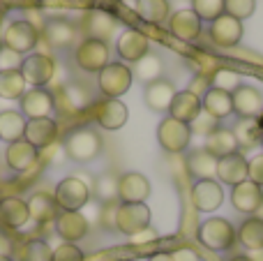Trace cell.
Masks as SVG:
<instances>
[{"mask_svg": "<svg viewBox=\"0 0 263 261\" xmlns=\"http://www.w3.org/2000/svg\"><path fill=\"white\" fill-rule=\"evenodd\" d=\"M65 155L74 162H92L102 153V137L90 127H79L65 139Z\"/></svg>", "mask_w": 263, "mask_h": 261, "instance_id": "obj_1", "label": "cell"}, {"mask_svg": "<svg viewBox=\"0 0 263 261\" xmlns=\"http://www.w3.org/2000/svg\"><path fill=\"white\" fill-rule=\"evenodd\" d=\"M196 238H199L201 245H205L213 252H224L236 243V229L224 217H208L199 225Z\"/></svg>", "mask_w": 263, "mask_h": 261, "instance_id": "obj_2", "label": "cell"}, {"mask_svg": "<svg viewBox=\"0 0 263 261\" xmlns=\"http://www.w3.org/2000/svg\"><path fill=\"white\" fill-rule=\"evenodd\" d=\"M132 81H134V74L123 63H109L97 74V86L102 95H106L109 100H118L120 95H125L132 88Z\"/></svg>", "mask_w": 263, "mask_h": 261, "instance_id": "obj_3", "label": "cell"}, {"mask_svg": "<svg viewBox=\"0 0 263 261\" xmlns=\"http://www.w3.org/2000/svg\"><path fill=\"white\" fill-rule=\"evenodd\" d=\"M53 199L58 203V208H63V211H81L90 201V188L81 178L69 176V178H63L55 185Z\"/></svg>", "mask_w": 263, "mask_h": 261, "instance_id": "obj_4", "label": "cell"}, {"mask_svg": "<svg viewBox=\"0 0 263 261\" xmlns=\"http://www.w3.org/2000/svg\"><path fill=\"white\" fill-rule=\"evenodd\" d=\"M111 53H109V44L106 42H100V40H86L77 46L74 51V63L83 69V72H97L100 74L106 65L111 63Z\"/></svg>", "mask_w": 263, "mask_h": 261, "instance_id": "obj_5", "label": "cell"}, {"mask_svg": "<svg viewBox=\"0 0 263 261\" xmlns=\"http://www.w3.org/2000/svg\"><path fill=\"white\" fill-rule=\"evenodd\" d=\"M157 141L166 153H182L192 141V129L187 123H180L176 118H164L157 127Z\"/></svg>", "mask_w": 263, "mask_h": 261, "instance_id": "obj_6", "label": "cell"}, {"mask_svg": "<svg viewBox=\"0 0 263 261\" xmlns=\"http://www.w3.org/2000/svg\"><path fill=\"white\" fill-rule=\"evenodd\" d=\"M150 227V208L145 203H118L116 211V231L134 236Z\"/></svg>", "mask_w": 263, "mask_h": 261, "instance_id": "obj_7", "label": "cell"}, {"mask_svg": "<svg viewBox=\"0 0 263 261\" xmlns=\"http://www.w3.org/2000/svg\"><path fill=\"white\" fill-rule=\"evenodd\" d=\"M3 40H5V46H7V49H12V51H16L18 55H23L37 46L40 32H37V26H32L30 21L18 18V21H12L7 26Z\"/></svg>", "mask_w": 263, "mask_h": 261, "instance_id": "obj_8", "label": "cell"}, {"mask_svg": "<svg viewBox=\"0 0 263 261\" xmlns=\"http://www.w3.org/2000/svg\"><path fill=\"white\" fill-rule=\"evenodd\" d=\"M21 74L26 79V83H30L32 88H44L53 79L55 63H53V58H49L44 53H30L23 58Z\"/></svg>", "mask_w": 263, "mask_h": 261, "instance_id": "obj_9", "label": "cell"}, {"mask_svg": "<svg viewBox=\"0 0 263 261\" xmlns=\"http://www.w3.org/2000/svg\"><path fill=\"white\" fill-rule=\"evenodd\" d=\"M224 190L215 178L210 180H196L192 185V206L199 213H213L222 206Z\"/></svg>", "mask_w": 263, "mask_h": 261, "instance_id": "obj_10", "label": "cell"}, {"mask_svg": "<svg viewBox=\"0 0 263 261\" xmlns=\"http://www.w3.org/2000/svg\"><path fill=\"white\" fill-rule=\"evenodd\" d=\"M55 111V97L44 88H30L21 97V114L28 120L32 118H51Z\"/></svg>", "mask_w": 263, "mask_h": 261, "instance_id": "obj_11", "label": "cell"}, {"mask_svg": "<svg viewBox=\"0 0 263 261\" xmlns=\"http://www.w3.org/2000/svg\"><path fill=\"white\" fill-rule=\"evenodd\" d=\"M53 222H55V234L65 243H77V240L86 238L88 229H90V225H88L86 215L81 211H63L58 213V217Z\"/></svg>", "mask_w": 263, "mask_h": 261, "instance_id": "obj_12", "label": "cell"}, {"mask_svg": "<svg viewBox=\"0 0 263 261\" xmlns=\"http://www.w3.org/2000/svg\"><path fill=\"white\" fill-rule=\"evenodd\" d=\"M231 203L238 213H245V215H256V211L263 203V188L256 183H252L250 178L242 180V183L233 185L231 190Z\"/></svg>", "mask_w": 263, "mask_h": 261, "instance_id": "obj_13", "label": "cell"}, {"mask_svg": "<svg viewBox=\"0 0 263 261\" xmlns=\"http://www.w3.org/2000/svg\"><path fill=\"white\" fill-rule=\"evenodd\" d=\"M231 97H233V114H238L240 118H256V116L263 114V95L259 88L240 83L231 92Z\"/></svg>", "mask_w": 263, "mask_h": 261, "instance_id": "obj_14", "label": "cell"}, {"mask_svg": "<svg viewBox=\"0 0 263 261\" xmlns=\"http://www.w3.org/2000/svg\"><path fill=\"white\" fill-rule=\"evenodd\" d=\"M28 143L37 151H44V148L53 146L55 139H58V123L53 118H32L26 125V134H23Z\"/></svg>", "mask_w": 263, "mask_h": 261, "instance_id": "obj_15", "label": "cell"}, {"mask_svg": "<svg viewBox=\"0 0 263 261\" xmlns=\"http://www.w3.org/2000/svg\"><path fill=\"white\" fill-rule=\"evenodd\" d=\"M210 40L217 46H224V49L238 46L242 40V21L229 16V14H222L210 23Z\"/></svg>", "mask_w": 263, "mask_h": 261, "instance_id": "obj_16", "label": "cell"}, {"mask_svg": "<svg viewBox=\"0 0 263 261\" xmlns=\"http://www.w3.org/2000/svg\"><path fill=\"white\" fill-rule=\"evenodd\" d=\"M116 51H118V55L123 60L136 63V60H141L150 51V42L141 30L127 28L125 32H120L118 42H116Z\"/></svg>", "mask_w": 263, "mask_h": 261, "instance_id": "obj_17", "label": "cell"}, {"mask_svg": "<svg viewBox=\"0 0 263 261\" xmlns=\"http://www.w3.org/2000/svg\"><path fill=\"white\" fill-rule=\"evenodd\" d=\"M150 194V183L143 174H123L118 180V199L120 203H143Z\"/></svg>", "mask_w": 263, "mask_h": 261, "instance_id": "obj_18", "label": "cell"}, {"mask_svg": "<svg viewBox=\"0 0 263 261\" xmlns=\"http://www.w3.org/2000/svg\"><path fill=\"white\" fill-rule=\"evenodd\" d=\"M168 32L180 42H194L201 35V18L194 9H178L168 18Z\"/></svg>", "mask_w": 263, "mask_h": 261, "instance_id": "obj_19", "label": "cell"}, {"mask_svg": "<svg viewBox=\"0 0 263 261\" xmlns=\"http://www.w3.org/2000/svg\"><path fill=\"white\" fill-rule=\"evenodd\" d=\"M37 157H40V151H37V148H32L26 139L12 141L7 146V151H5V162H7V166L12 171H16V174L28 171L37 162Z\"/></svg>", "mask_w": 263, "mask_h": 261, "instance_id": "obj_20", "label": "cell"}, {"mask_svg": "<svg viewBox=\"0 0 263 261\" xmlns=\"http://www.w3.org/2000/svg\"><path fill=\"white\" fill-rule=\"evenodd\" d=\"M95 120L100 123V127L116 132V129H120L127 123V106L120 100H104L102 104H97Z\"/></svg>", "mask_w": 263, "mask_h": 261, "instance_id": "obj_21", "label": "cell"}, {"mask_svg": "<svg viewBox=\"0 0 263 261\" xmlns=\"http://www.w3.org/2000/svg\"><path fill=\"white\" fill-rule=\"evenodd\" d=\"M30 220L28 203L18 197H5L0 201V227L5 229H21Z\"/></svg>", "mask_w": 263, "mask_h": 261, "instance_id": "obj_22", "label": "cell"}, {"mask_svg": "<svg viewBox=\"0 0 263 261\" xmlns=\"http://www.w3.org/2000/svg\"><path fill=\"white\" fill-rule=\"evenodd\" d=\"M173 95H176V88H173V83L166 81V79H157V81L148 83L145 92H143L148 109L157 111V114L168 111V106H171V102H173Z\"/></svg>", "mask_w": 263, "mask_h": 261, "instance_id": "obj_23", "label": "cell"}, {"mask_svg": "<svg viewBox=\"0 0 263 261\" xmlns=\"http://www.w3.org/2000/svg\"><path fill=\"white\" fill-rule=\"evenodd\" d=\"M201 111H203L201 109V97H196L194 92H190V90L176 92L171 106H168V116L180 120V123H187V125H190Z\"/></svg>", "mask_w": 263, "mask_h": 261, "instance_id": "obj_24", "label": "cell"}, {"mask_svg": "<svg viewBox=\"0 0 263 261\" xmlns=\"http://www.w3.org/2000/svg\"><path fill=\"white\" fill-rule=\"evenodd\" d=\"M217 178L224 185H238L247 180V160L240 153H231V155L217 160Z\"/></svg>", "mask_w": 263, "mask_h": 261, "instance_id": "obj_25", "label": "cell"}, {"mask_svg": "<svg viewBox=\"0 0 263 261\" xmlns=\"http://www.w3.org/2000/svg\"><path fill=\"white\" fill-rule=\"evenodd\" d=\"M201 109H203L208 116L217 118V120L227 118V116L233 114V97H231V92L219 90V88L210 86L208 92L201 97Z\"/></svg>", "mask_w": 263, "mask_h": 261, "instance_id": "obj_26", "label": "cell"}, {"mask_svg": "<svg viewBox=\"0 0 263 261\" xmlns=\"http://www.w3.org/2000/svg\"><path fill=\"white\" fill-rule=\"evenodd\" d=\"M203 151H208L213 157L222 160V157L231 155V153H238V141L233 137L231 129H224V127H217L215 132H210L205 137V143H203Z\"/></svg>", "mask_w": 263, "mask_h": 261, "instance_id": "obj_27", "label": "cell"}, {"mask_svg": "<svg viewBox=\"0 0 263 261\" xmlns=\"http://www.w3.org/2000/svg\"><path fill=\"white\" fill-rule=\"evenodd\" d=\"M26 203H28L30 220H35L37 225H44V222H51L58 217V203L46 192H35Z\"/></svg>", "mask_w": 263, "mask_h": 261, "instance_id": "obj_28", "label": "cell"}, {"mask_svg": "<svg viewBox=\"0 0 263 261\" xmlns=\"http://www.w3.org/2000/svg\"><path fill=\"white\" fill-rule=\"evenodd\" d=\"M26 125H28V118L21 111H14V109L0 111V141L12 143V141L23 139Z\"/></svg>", "mask_w": 263, "mask_h": 261, "instance_id": "obj_29", "label": "cell"}, {"mask_svg": "<svg viewBox=\"0 0 263 261\" xmlns=\"http://www.w3.org/2000/svg\"><path fill=\"white\" fill-rule=\"evenodd\" d=\"M83 28H86V32H88V37H90V40L109 42L111 35H114V30H116V18L109 16L106 12H100V9H95V12H90L86 16V23H83Z\"/></svg>", "mask_w": 263, "mask_h": 261, "instance_id": "obj_30", "label": "cell"}, {"mask_svg": "<svg viewBox=\"0 0 263 261\" xmlns=\"http://www.w3.org/2000/svg\"><path fill=\"white\" fill-rule=\"evenodd\" d=\"M44 37L51 46H58V49H65V46H72L74 40H77V28L69 21H63V18H53L44 26Z\"/></svg>", "mask_w": 263, "mask_h": 261, "instance_id": "obj_31", "label": "cell"}, {"mask_svg": "<svg viewBox=\"0 0 263 261\" xmlns=\"http://www.w3.org/2000/svg\"><path fill=\"white\" fill-rule=\"evenodd\" d=\"M231 132L238 141V148H254L263 139V125L256 118H240Z\"/></svg>", "mask_w": 263, "mask_h": 261, "instance_id": "obj_32", "label": "cell"}, {"mask_svg": "<svg viewBox=\"0 0 263 261\" xmlns=\"http://www.w3.org/2000/svg\"><path fill=\"white\" fill-rule=\"evenodd\" d=\"M187 169L196 180H210L217 176V157H213L208 151H194L187 157Z\"/></svg>", "mask_w": 263, "mask_h": 261, "instance_id": "obj_33", "label": "cell"}, {"mask_svg": "<svg viewBox=\"0 0 263 261\" xmlns=\"http://www.w3.org/2000/svg\"><path fill=\"white\" fill-rule=\"evenodd\" d=\"M238 240L242 248H247L250 252L263 248V220H259L256 215H250L238 229Z\"/></svg>", "mask_w": 263, "mask_h": 261, "instance_id": "obj_34", "label": "cell"}, {"mask_svg": "<svg viewBox=\"0 0 263 261\" xmlns=\"http://www.w3.org/2000/svg\"><path fill=\"white\" fill-rule=\"evenodd\" d=\"M162 72H164V63L162 58H159L157 53H145L141 60H136V67L132 74H136V79L139 81H143L145 86L153 81H157V79H162Z\"/></svg>", "mask_w": 263, "mask_h": 261, "instance_id": "obj_35", "label": "cell"}, {"mask_svg": "<svg viewBox=\"0 0 263 261\" xmlns=\"http://www.w3.org/2000/svg\"><path fill=\"white\" fill-rule=\"evenodd\" d=\"M26 79H23L21 69H12V72H0V97L5 100H21L26 95Z\"/></svg>", "mask_w": 263, "mask_h": 261, "instance_id": "obj_36", "label": "cell"}, {"mask_svg": "<svg viewBox=\"0 0 263 261\" xmlns=\"http://www.w3.org/2000/svg\"><path fill=\"white\" fill-rule=\"evenodd\" d=\"M134 9L145 23H162L168 18L166 0H136Z\"/></svg>", "mask_w": 263, "mask_h": 261, "instance_id": "obj_37", "label": "cell"}, {"mask_svg": "<svg viewBox=\"0 0 263 261\" xmlns=\"http://www.w3.org/2000/svg\"><path fill=\"white\" fill-rule=\"evenodd\" d=\"M118 176L116 174H102L100 178L92 185V192H95L97 201L104 206V203H114L118 199Z\"/></svg>", "mask_w": 263, "mask_h": 261, "instance_id": "obj_38", "label": "cell"}, {"mask_svg": "<svg viewBox=\"0 0 263 261\" xmlns=\"http://www.w3.org/2000/svg\"><path fill=\"white\" fill-rule=\"evenodd\" d=\"M18 259L21 261H51L53 259V250L46 240L42 238H30L23 243L21 252H18Z\"/></svg>", "mask_w": 263, "mask_h": 261, "instance_id": "obj_39", "label": "cell"}, {"mask_svg": "<svg viewBox=\"0 0 263 261\" xmlns=\"http://www.w3.org/2000/svg\"><path fill=\"white\" fill-rule=\"evenodd\" d=\"M60 100L65 102L69 111H81L90 104V95L86 92V88H81L79 83H67L60 92Z\"/></svg>", "mask_w": 263, "mask_h": 261, "instance_id": "obj_40", "label": "cell"}, {"mask_svg": "<svg viewBox=\"0 0 263 261\" xmlns=\"http://www.w3.org/2000/svg\"><path fill=\"white\" fill-rule=\"evenodd\" d=\"M192 9L201 21L213 23L224 14V0H192Z\"/></svg>", "mask_w": 263, "mask_h": 261, "instance_id": "obj_41", "label": "cell"}, {"mask_svg": "<svg viewBox=\"0 0 263 261\" xmlns=\"http://www.w3.org/2000/svg\"><path fill=\"white\" fill-rule=\"evenodd\" d=\"M256 0H224V14L238 18V21H245L254 14Z\"/></svg>", "mask_w": 263, "mask_h": 261, "instance_id": "obj_42", "label": "cell"}, {"mask_svg": "<svg viewBox=\"0 0 263 261\" xmlns=\"http://www.w3.org/2000/svg\"><path fill=\"white\" fill-rule=\"evenodd\" d=\"M213 86L219 88V90L233 92L240 86V77H238V72H233V69H217L213 77Z\"/></svg>", "mask_w": 263, "mask_h": 261, "instance_id": "obj_43", "label": "cell"}, {"mask_svg": "<svg viewBox=\"0 0 263 261\" xmlns=\"http://www.w3.org/2000/svg\"><path fill=\"white\" fill-rule=\"evenodd\" d=\"M217 127H219V120L213 118V116H208L205 111H201V114L190 123L192 134H203V137H208V134L215 132Z\"/></svg>", "mask_w": 263, "mask_h": 261, "instance_id": "obj_44", "label": "cell"}, {"mask_svg": "<svg viewBox=\"0 0 263 261\" xmlns=\"http://www.w3.org/2000/svg\"><path fill=\"white\" fill-rule=\"evenodd\" d=\"M51 261H86L81 248L77 243H63L53 250V259Z\"/></svg>", "mask_w": 263, "mask_h": 261, "instance_id": "obj_45", "label": "cell"}, {"mask_svg": "<svg viewBox=\"0 0 263 261\" xmlns=\"http://www.w3.org/2000/svg\"><path fill=\"white\" fill-rule=\"evenodd\" d=\"M23 58L16 51L7 49V46H0V72H12V69H21Z\"/></svg>", "mask_w": 263, "mask_h": 261, "instance_id": "obj_46", "label": "cell"}, {"mask_svg": "<svg viewBox=\"0 0 263 261\" xmlns=\"http://www.w3.org/2000/svg\"><path fill=\"white\" fill-rule=\"evenodd\" d=\"M247 178L263 188V153L261 155H254L247 162Z\"/></svg>", "mask_w": 263, "mask_h": 261, "instance_id": "obj_47", "label": "cell"}, {"mask_svg": "<svg viewBox=\"0 0 263 261\" xmlns=\"http://www.w3.org/2000/svg\"><path fill=\"white\" fill-rule=\"evenodd\" d=\"M116 211H118V203H104L100 213V225L104 229H116Z\"/></svg>", "mask_w": 263, "mask_h": 261, "instance_id": "obj_48", "label": "cell"}, {"mask_svg": "<svg viewBox=\"0 0 263 261\" xmlns=\"http://www.w3.org/2000/svg\"><path fill=\"white\" fill-rule=\"evenodd\" d=\"M208 88H210L208 77H203V74H196V77L190 81V86H187V90H190V92H194L196 97H203L205 92H208Z\"/></svg>", "mask_w": 263, "mask_h": 261, "instance_id": "obj_49", "label": "cell"}, {"mask_svg": "<svg viewBox=\"0 0 263 261\" xmlns=\"http://www.w3.org/2000/svg\"><path fill=\"white\" fill-rule=\"evenodd\" d=\"M157 240V231L153 229V227H148V229L139 231V234L129 236V243L132 245H148V243H155Z\"/></svg>", "mask_w": 263, "mask_h": 261, "instance_id": "obj_50", "label": "cell"}, {"mask_svg": "<svg viewBox=\"0 0 263 261\" xmlns=\"http://www.w3.org/2000/svg\"><path fill=\"white\" fill-rule=\"evenodd\" d=\"M171 259H173V261H201L199 254H196L192 248H180V250H176V252L171 254Z\"/></svg>", "mask_w": 263, "mask_h": 261, "instance_id": "obj_51", "label": "cell"}, {"mask_svg": "<svg viewBox=\"0 0 263 261\" xmlns=\"http://www.w3.org/2000/svg\"><path fill=\"white\" fill-rule=\"evenodd\" d=\"M9 254H12V243L7 236L0 234V257H9Z\"/></svg>", "mask_w": 263, "mask_h": 261, "instance_id": "obj_52", "label": "cell"}, {"mask_svg": "<svg viewBox=\"0 0 263 261\" xmlns=\"http://www.w3.org/2000/svg\"><path fill=\"white\" fill-rule=\"evenodd\" d=\"M148 261H173V259H171V254H166V252H157V254H153Z\"/></svg>", "mask_w": 263, "mask_h": 261, "instance_id": "obj_53", "label": "cell"}, {"mask_svg": "<svg viewBox=\"0 0 263 261\" xmlns=\"http://www.w3.org/2000/svg\"><path fill=\"white\" fill-rule=\"evenodd\" d=\"M247 257H250L252 261H263V248L261 250H254V252H250Z\"/></svg>", "mask_w": 263, "mask_h": 261, "instance_id": "obj_54", "label": "cell"}, {"mask_svg": "<svg viewBox=\"0 0 263 261\" xmlns=\"http://www.w3.org/2000/svg\"><path fill=\"white\" fill-rule=\"evenodd\" d=\"M231 261H252V259L247 257V254H238V257H233Z\"/></svg>", "mask_w": 263, "mask_h": 261, "instance_id": "obj_55", "label": "cell"}, {"mask_svg": "<svg viewBox=\"0 0 263 261\" xmlns=\"http://www.w3.org/2000/svg\"><path fill=\"white\" fill-rule=\"evenodd\" d=\"M256 217H259V220H263V203H261L259 211H256Z\"/></svg>", "mask_w": 263, "mask_h": 261, "instance_id": "obj_56", "label": "cell"}, {"mask_svg": "<svg viewBox=\"0 0 263 261\" xmlns=\"http://www.w3.org/2000/svg\"><path fill=\"white\" fill-rule=\"evenodd\" d=\"M0 261H14L12 257H0Z\"/></svg>", "mask_w": 263, "mask_h": 261, "instance_id": "obj_57", "label": "cell"}, {"mask_svg": "<svg viewBox=\"0 0 263 261\" xmlns=\"http://www.w3.org/2000/svg\"><path fill=\"white\" fill-rule=\"evenodd\" d=\"M261 148H263V139H261Z\"/></svg>", "mask_w": 263, "mask_h": 261, "instance_id": "obj_58", "label": "cell"}, {"mask_svg": "<svg viewBox=\"0 0 263 261\" xmlns=\"http://www.w3.org/2000/svg\"><path fill=\"white\" fill-rule=\"evenodd\" d=\"M123 261H127V259H123Z\"/></svg>", "mask_w": 263, "mask_h": 261, "instance_id": "obj_59", "label": "cell"}]
</instances>
